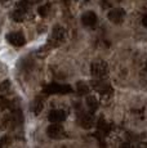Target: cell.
Masks as SVG:
<instances>
[{"label": "cell", "instance_id": "2", "mask_svg": "<svg viewBox=\"0 0 147 148\" xmlns=\"http://www.w3.org/2000/svg\"><path fill=\"white\" fill-rule=\"evenodd\" d=\"M90 72H92V75L94 76V77H98V79H103L104 76L109 73V67H107V64L104 63V62H94V63H92V66H90Z\"/></svg>", "mask_w": 147, "mask_h": 148}, {"label": "cell", "instance_id": "6", "mask_svg": "<svg viewBox=\"0 0 147 148\" xmlns=\"http://www.w3.org/2000/svg\"><path fill=\"white\" fill-rule=\"evenodd\" d=\"M65 119H66V112L63 110H53L48 116V120L52 124H61L62 121H65Z\"/></svg>", "mask_w": 147, "mask_h": 148}, {"label": "cell", "instance_id": "14", "mask_svg": "<svg viewBox=\"0 0 147 148\" xmlns=\"http://www.w3.org/2000/svg\"><path fill=\"white\" fill-rule=\"evenodd\" d=\"M48 12H49V5H45V7L39 8V14H40V16L45 17L48 14Z\"/></svg>", "mask_w": 147, "mask_h": 148}, {"label": "cell", "instance_id": "3", "mask_svg": "<svg viewBox=\"0 0 147 148\" xmlns=\"http://www.w3.org/2000/svg\"><path fill=\"white\" fill-rule=\"evenodd\" d=\"M65 40V30L61 26H56L53 28V32L50 35L49 42L53 47H58L59 44H62V41Z\"/></svg>", "mask_w": 147, "mask_h": 148}, {"label": "cell", "instance_id": "5", "mask_svg": "<svg viewBox=\"0 0 147 148\" xmlns=\"http://www.w3.org/2000/svg\"><path fill=\"white\" fill-rule=\"evenodd\" d=\"M124 17H125V12L121 8H115V9H111L109 12V19L112 23H121L124 21Z\"/></svg>", "mask_w": 147, "mask_h": 148}, {"label": "cell", "instance_id": "9", "mask_svg": "<svg viewBox=\"0 0 147 148\" xmlns=\"http://www.w3.org/2000/svg\"><path fill=\"white\" fill-rule=\"evenodd\" d=\"M41 110H43V101H41L40 98H36L35 101L32 102V104H31V111H32L35 115H39V113L41 112Z\"/></svg>", "mask_w": 147, "mask_h": 148}, {"label": "cell", "instance_id": "12", "mask_svg": "<svg viewBox=\"0 0 147 148\" xmlns=\"http://www.w3.org/2000/svg\"><path fill=\"white\" fill-rule=\"evenodd\" d=\"M12 17L14 21H22L25 17V10L23 9H19V8H17L14 12L12 13Z\"/></svg>", "mask_w": 147, "mask_h": 148}, {"label": "cell", "instance_id": "20", "mask_svg": "<svg viewBox=\"0 0 147 148\" xmlns=\"http://www.w3.org/2000/svg\"><path fill=\"white\" fill-rule=\"evenodd\" d=\"M146 70H147V62H146Z\"/></svg>", "mask_w": 147, "mask_h": 148}, {"label": "cell", "instance_id": "16", "mask_svg": "<svg viewBox=\"0 0 147 148\" xmlns=\"http://www.w3.org/2000/svg\"><path fill=\"white\" fill-rule=\"evenodd\" d=\"M27 3H29V5H34V4H38V3H40L41 0H26Z\"/></svg>", "mask_w": 147, "mask_h": 148}, {"label": "cell", "instance_id": "7", "mask_svg": "<svg viewBox=\"0 0 147 148\" xmlns=\"http://www.w3.org/2000/svg\"><path fill=\"white\" fill-rule=\"evenodd\" d=\"M7 39L8 41L10 42V44L13 45V47H22V45H25V38L22 34L19 32H10L7 35Z\"/></svg>", "mask_w": 147, "mask_h": 148}, {"label": "cell", "instance_id": "17", "mask_svg": "<svg viewBox=\"0 0 147 148\" xmlns=\"http://www.w3.org/2000/svg\"><path fill=\"white\" fill-rule=\"evenodd\" d=\"M142 25L145 27H147V14H145V16H143V18H142Z\"/></svg>", "mask_w": 147, "mask_h": 148}, {"label": "cell", "instance_id": "1", "mask_svg": "<svg viewBox=\"0 0 147 148\" xmlns=\"http://www.w3.org/2000/svg\"><path fill=\"white\" fill-rule=\"evenodd\" d=\"M44 92L47 94H69L72 92V88L70 85H62L53 82V84H49L44 88Z\"/></svg>", "mask_w": 147, "mask_h": 148}, {"label": "cell", "instance_id": "13", "mask_svg": "<svg viewBox=\"0 0 147 148\" xmlns=\"http://www.w3.org/2000/svg\"><path fill=\"white\" fill-rule=\"evenodd\" d=\"M88 92H89L88 85L84 84V82H79L78 84V93L79 94H87Z\"/></svg>", "mask_w": 147, "mask_h": 148}, {"label": "cell", "instance_id": "15", "mask_svg": "<svg viewBox=\"0 0 147 148\" xmlns=\"http://www.w3.org/2000/svg\"><path fill=\"white\" fill-rule=\"evenodd\" d=\"M7 143H8V136H4V138H1V139H0V148H4Z\"/></svg>", "mask_w": 147, "mask_h": 148}, {"label": "cell", "instance_id": "18", "mask_svg": "<svg viewBox=\"0 0 147 148\" xmlns=\"http://www.w3.org/2000/svg\"><path fill=\"white\" fill-rule=\"evenodd\" d=\"M121 148H133V147H132V144H129V143H123L121 144Z\"/></svg>", "mask_w": 147, "mask_h": 148}, {"label": "cell", "instance_id": "11", "mask_svg": "<svg viewBox=\"0 0 147 148\" xmlns=\"http://www.w3.org/2000/svg\"><path fill=\"white\" fill-rule=\"evenodd\" d=\"M87 106H88V108L90 111H95L98 108V101L95 97L93 95H89L87 97Z\"/></svg>", "mask_w": 147, "mask_h": 148}, {"label": "cell", "instance_id": "4", "mask_svg": "<svg viewBox=\"0 0 147 148\" xmlns=\"http://www.w3.org/2000/svg\"><path fill=\"white\" fill-rule=\"evenodd\" d=\"M47 134L52 139H61L65 136V129L61 124H52L47 129Z\"/></svg>", "mask_w": 147, "mask_h": 148}, {"label": "cell", "instance_id": "10", "mask_svg": "<svg viewBox=\"0 0 147 148\" xmlns=\"http://www.w3.org/2000/svg\"><path fill=\"white\" fill-rule=\"evenodd\" d=\"M80 125L85 129H89V127L93 126V117L90 115H84L83 117L80 119Z\"/></svg>", "mask_w": 147, "mask_h": 148}, {"label": "cell", "instance_id": "19", "mask_svg": "<svg viewBox=\"0 0 147 148\" xmlns=\"http://www.w3.org/2000/svg\"><path fill=\"white\" fill-rule=\"evenodd\" d=\"M0 1H8V0H0Z\"/></svg>", "mask_w": 147, "mask_h": 148}, {"label": "cell", "instance_id": "8", "mask_svg": "<svg viewBox=\"0 0 147 148\" xmlns=\"http://www.w3.org/2000/svg\"><path fill=\"white\" fill-rule=\"evenodd\" d=\"M81 22H83L84 26L87 27H93L95 23H97V16H95L94 12H85L81 16Z\"/></svg>", "mask_w": 147, "mask_h": 148}]
</instances>
